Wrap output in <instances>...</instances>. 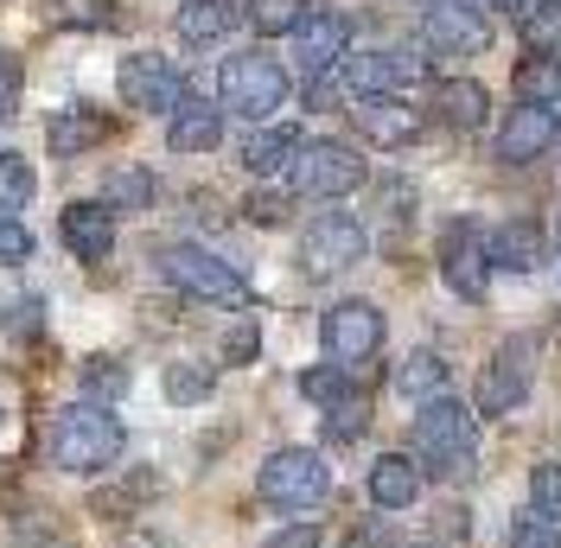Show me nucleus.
I'll use <instances>...</instances> for the list:
<instances>
[{"label":"nucleus","instance_id":"obj_1","mask_svg":"<svg viewBox=\"0 0 561 548\" xmlns=\"http://www.w3.org/2000/svg\"><path fill=\"white\" fill-rule=\"evenodd\" d=\"M122 446H128V434H122V421H115L103 402H70V409H58V421H51V459H58L65 472H77V479L108 472V466L122 459Z\"/></svg>","mask_w":561,"mask_h":548},{"label":"nucleus","instance_id":"obj_2","mask_svg":"<svg viewBox=\"0 0 561 548\" xmlns=\"http://www.w3.org/2000/svg\"><path fill=\"white\" fill-rule=\"evenodd\" d=\"M472 453H479V414L454 402V396H434V402H421L415 409V459L427 472H440V479H454L472 466Z\"/></svg>","mask_w":561,"mask_h":548},{"label":"nucleus","instance_id":"obj_3","mask_svg":"<svg viewBox=\"0 0 561 548\" xmlns=\"http://www.w3.org/2000/svg\"><path fill=\"white\" fill-rule=\"evenodd\" d=\"M280 103H287V70H280V58H268V52L224 58V70H217V109L224 115H243V122L262 128Z\"/></svg>","mask_w":561,"mask_h":548},{"label":"nucleus","instance_id":"obj_4","mask_svg":"<svg viewBox=\"0 0 561 548\" xmlns=\"http://www.w3.org/2000/svg\"><path fill=\"white\" fill-rule=\"evenodd\" d=\"M160 274L173 281L179 294H192V300H217V307H243L249 300V281L224 255H210L198 242H167L160 249Z\"/></svg>","mask_w":561,"mask_h":548},{"label":"nucleus","instance_id":"obj_5","mask_svg":"<svg viewBox=\"0 0 561 548\" xmlns=\"http://www.w3.org/2000/svg\"><path fill=\"white\" fill-rule=\"evenodd\" d=\"M262 504H275V511H313L319 498L332 491V466L319 459L313 446H280L262 459Z\"/></svg>","mask_w":561,"mask_h":548},{"label":"nucleus","instance_id":"obj_6","mask_svg":"<svg viewBox=\"0 0 561 548\" xmlns=\"http://www.w3.org/2000/svg\"><path fill=\"white\" fill-rule=\"evenodd\" d=\"M287 185L300 198H345L364 185V153L351 140H307L287 167Z\"/></svg>","mask_w":561,"mask_h":548},{"label":"nucleus","instance_id":"obj_7","mask_svg":"<svg viewBox=\"0 0 561 548\" xmlns=\"http://www.w3.org/2000/svg\"><path fill=\"white\" fill-rule=\"evenodd\" d=\"M115 83H122V103L140 109V115H173V109L192 96L185 77L173 70V58H160V52H135V58H122Z\"/></svg>","mask_w":561,"mask_h":548},{"label":"nucleus","instance_id":"obj_8","mask_svg":"<svg viewBox=\"0 0 561 548\" xmlns=\"http://www.w3.org/2000/svg\"><path fill=\"white\" fill-rule=\"evenodd\" d=\"M364 224L351 217V210H325L307 224V237H300V269L307 274H345L364 262Z\"/></svg>","mask_w":561,"mask_h":548},{"label":"nucleus","instance_id":"obj_9","mask_svg":"<svg viewBox=\"0 0 561 548\" xmlns=\"http://www.w3.org/2000/svg\"><path fill=\"white\" fill-rule=\"evenodd\" d=\"M421 38L440 52V58H479L491 45V20L466 0H427L421 7Z\"/></svg>","mask_w":561,"mask_h":548},{"label":"nucleus","instance_id":"obj_10","mask_svg":"<svg viewBox=\"0 0 561 548\" xmlns=\"http://www.w3.org/2000/svg\"><path fill=\"white\" fill-rule=\"evenodd\" d=\"M319 339L332 351V364H364V357H377L383 351V312L370 307V300H339V307L325 312V326H319Z\"/></svg>","mask_w":561,"mask_h":548},{"label":"nucleus","instance_id":"obj_11","mask_svg":"<svg viewBox=\"0 0 561 548\" xmlns=\"http://www.w3.org/2000/svg\"><path fill=\"white\" fill-rule=\"evenodd\" d=\"M345 58H351V20H345V13L313 7V13L300 20V33H294V65H300V77L319 83L325 70H339Z\"/></svg>","mask_w":561,"mask_h":548},{"label":"nucleus","instance_id":"obj_12","mask_svg":"<svg viewBox=\"0 0 561 548\" xmlns=\"http://www.w3.org/2000/svg\"><path fill=\"white\" fill-rule=\"evenodd\" d=\"M440 274L459 300H485V281H491V249L479 237V224H447L440 237Z\"/></svg>","mask_w":561,"mask_h":548},{"label":"nucleus","instance_id":"obj_13","mask_svg":"<svg viewBox=\"0 0 561 548\" xmlns=\"http://www.w3.org/2000/svg\"><path fill=\"white\" fill-rule=\"evenodd\" d=\"M561 135V122H556V109H511L504 115V128H497V160L504 167H529V160H542L549 147H556Z\"/></svg>","mask_w":561,"mask_h":548},{"label":"nucleus","instance_id":"obj_14","mask_svg":"<svg viewBox=\"0 0 561 548\" xmlns=\"http://www.w3.org/2000/svg\"><path fill=\"white\" fill-rule=\"evenodd\" d=\"M58 237H65V249L77 255V262H103L108 249H115V210L96 198H77V205H65V217H58Z\"/></svg>","mask_w":561,"mask_h":548},{"label":"nucleus","instance_id":"obj_15","mask_svg":"<svg viewBox=\"0 0 561 548\" xmlns=\"http://www.w3.org/2000/svg\"><path fill=\"white\" fill-rule=\"evenodd\" d=\"M351 115H357V128H364L370 147H409L421 135V109L402 103V96H357Z\"/></svg>","mask_w":561,"mask_h":548},{"label":"nucleus","instance_id":"obj_16","mask_svg":"<svg viewBox=\"0 0 561 548\" xmlns=\"http://www.w3.org/2000/svg\"><path fill=\"white\" fill-rule=\"evenodd\" d=\"M524 396H529V351L504 344L479 377V414H511Z\"/></svg>","mask_w":561,"mask_h":548},{"label":"nucleus","instance_id":"obj_17","mask_svg":"<svg viewBox=\"0 0 561 548\" xmlns=\"http://www.w3.org/2000/svg\"><path fill=\"white\" fill-rule=\"evenodd\" d=\"M339 70H345L351 96H396L415 77V58H402V52H351Z\"/></svg>","mask_w":561,"mask_h":548},{"label":"nucleus","instance_id":"obj_18","mask_svg":"<svg viewBox=\"0 0 561 548\" xmlns=\"http://www.w3.org/2000/svg\"><path fill=\"white\" fill-rule=\"evenodd\" d=\"M217 140H224V109H210L205 96H185L167 115V147L173 153H210Z\"/></svg>","mask_w":561,"mask_h":548},{"label":"nucleus","instance_id":"obj_19","mask_svg":"<svg viewBox=\"0 0 561 548\" xmlns=\"http://www.w3.org/2000/svg\"><path fill=\"white\" fill-rule=\"evenodd\" d=\"M421 498V466L409 453H383L377 466H370V504L377 511H409Z\"/></svg>","mask_w":561,"mask_h":548},{"label":"nucleus","instance_id":"obj_20","mask_svg":"<svg viewBox=\"0 0 561 548\" xmlns=\"http://www.w3.org/2000/svg\"><path fill=\"white\" fill-rule=\"evenodd\" d=\"M434 109H440V122L447 128H485V115H491V96H485V83H472V77H447L440 90H434Z\"/></svg>","mask_w":561,"mask_h":548},{"label":"nucleus","instance_id":"obj_21","mask_svg":"<svg viewBox=\"0 0 561 548\" xmlns=\"http://www.w3.org/2000/svg\"><path fill=\"white\" fill-rule=\"evenodd\" d=\"M108 135V122L103 115H90V109H58V115H51V122H45V140H51V153H58V160H77V153H90V147H96V140Z\"/></svg>","mask_w":561,"mask_h":548},{"label":"nucleus","instance_id":"obj_22","mask_svg":"<svg viewBox=\"0 0 561 548\" xmlns=\"http://www.w3.org/2000/svg\"><path fill=\"white\" fill-rule=\"evenodd\" d=\"M491 262L511 269V274H529L536 262H542V230H536L529 217H511V224L491 237Z\"/></svg>","mask_w":561,"mask_h":548},{"label":"nucleus","instance_id":"obj_23","mask_svg":"<svg viewBox=\"0 0 561 548\" xmlns=\"http://www.w3.org/2000/svg\"><path fill=\"white\" fill-rule=\"evenodd\" d=\"M307 140H300V128H262V135L243 140V167L255 172V179H268V172L294 167V153H300Z\"/></svg>","mask_w":561,"mask_h":548},{"label":"nucleus","instance_id":"obj_24","mask_svg":"<svg viewBox=\"0 0 561 548\" xmlns=\"http://www.w3.org/2000/svg\"><path fill=\"white\" fill-rule=\"evenodd\" d=\"M230 20H237V0H185L179 7V38L185 45H210V38L230 33Z\"/></svg>","mask_w":561,"mask_h":548},{"label":"nucleus","instance_id":"obj_25","mask_svg":"<svg viewBox=\"0 0 561 548\" xmlns=\"http://www.w3.org/2000/svg\"><path fill=\"white\" fill-rule=\"evenodd\" d=\"M440 389H447V364H440L434 351L402 357V370H396V396H409V402H434Z\"/></svg>","mask_w":561,"mask_h":548},{"label":"nucleus","instance_id":"obj_26","mask_svg":"<svg viewBox=\"0 0 561 548\" xmlns=\"http://www.w3.org/2000/svg\"><path fill=\"white\" fill-rule=\"evenodd\" d=\"M160 389H167V402L192 409V402H210V389H217V370H210V364H192V357H179V364H167Z\"/></svg>","mask_w":561,"mask_h":548},{"label":"nucleus","instance_id":"obj_27","mask_svg":"<svg viewBox=\"0 0 561 548\" xmlns=\"http://www.w3.org/2000/svg\"><path fill=\"white\" fill-rule=\"evenodd\" d=\"M517 96L529 109H561V58H529V65H517Z\"/></svg>","mask_w":561,"mask_h":548},{"label":"nucleus","instance_id":"obj_28","mask_svg":"<svg viewBox=\"0 0 561 548\" xmlns=\"http://www.w3.org/2000/svg\"><path fill=\"white\" fill-rule=\"evenodd\" d=\"M103 205L108 210H147L153 205V172L147 167H115L103 179Z\"/></svg>","mask_w":561,"mask_h":548},{"label":"nucleus","instance_id":"obj_29","mask_svg":"<svg viewBox=\"0 0 561 548\" xmlns=\"http://www.w3.org/2000/svg\"><path fill=\"white\" fill-rule=\"evenodd\" d=\"M243 13L262 38H280V33H300V20L313 13V0H249Z\"/></svg>","mask_w":561,"mask_h":548},{"label":"nucleus","instance_id":"obj_30","mask_svg":"<svg viewBox=\"0 0 561 548\" xmlns=\"http://www.w3.org/2000/svg\"><path fill=\"white\" fill-rule=\"evenodd\" d=\"M38 192V172L26 153H0V217H13V210H26Z\"/></svg>","mask_w":561,"mask_h":548},{"label":"nucleus","instance_id":"obj_31","mask_svg":"<svg viewBox=\"0 0 561 548\" xmlns=\"http://www.w3.org/2000/svg\"><path fill=\"white\" fill-rule=\"evenodd\" d=\"M300 396L319 402V409H339V402L357 396V383H351L345 364H313V370H300Z\"/></svg>","mask_w":561,"mask_h":548},{"label":"nucleus","instance_id":"obj_32","mask_svg":"<svg viewBox=\"0 0 561 548\" xmlns=\"http://www.w3.org/2000/svg\"><path fill=\"white\" fill-rule=\"evenodd\" d=\"M524 45L536 58H561V0H536L524 13Z\"/></svg>","mask_w":561,"mask_h":548},{"label":"nucleus","instance_id":"obj_33","mask_svg":"<svg viewBox=\"0 0 561 548\" xmlns=\"http://www.w3.org/2000/svg\"><path fill=\"white\" fill-rule=\"evenodd\" d=\"M122 389H128V370H122L115 357H90V364H83V396H90V402H103L108 409Z\"/></svg>","mask_w":561,"mask_h":548},{"label":"nucleus","instance_id":"obj_34","mask_svg":"<svg viewBox=\"0 0 561 548\" xmlns=\"http://www.w3.org/2000/svg\"><path fill=\"white\" fill-rule=\"evenodd\" d=\"M529 511L561 529V466H536L529 472Z\"/></svg>","mask_w":561,"mask_h":548},{"label":"nucleus","instance_id":"obj_35","mask_svg":"<svg viewBox=\"0 0 561 548\" xmlns=\"http://www.w3.org/2000/svg\"><path fill=\"white\" fill-rule=\"evenodd\" d=\"M370 427V414H364V402L351 396V402H339V409H325V441H357Z\"/></svg>","mask_w":561,"mask_h":548},{"label":"nucleus","instance_id":"obj_36","mask_svg":"<svg viewBox=\"0 0 561 548\" xmlns=\"http://www.w3.org/2000/svg\"><path fill=\"white\" fill-rule=\"evenodd\" d=\"M0 262H7V269L33 262V230H26L20 217H0Z\"/></svg>","mask_w":561,"mask_h":548},{"label":"nucleus","instance_id":"obj_37","mask_svg":"<svg viewBox=\"0 0 561 548\" xmlns=\"http://www.w3.org/2000/svg\"><path fill=\"white\" fill-rule=\"evenodd\" d=\"M511 548H561V529L529 516V523H511Z\"/></svg>","mask_w":561,"mask_h":548},{"label":"nucleus","instance_id":"obj_38","mask_svg":"<svg viewBox=\"0 0 561 548\" xmlns=\"http://www.w3.org/2000/svg\"><path fill=\"white\" fill-rule=\"evenodd\" d=\"M243 210L255 217V224H287V192H255Z\"/></svg>","mask_w":561,"mask_h":548},{"label":"nucleus","instance_id":"obj_39","mask_svg":"<svg viewBox=\"0 0 561 548\" xmlns=\"http://www.w3.org/2000/svg\"><path fill=\"white\" fill-rule=\"evenodd\" d=\"M103 13H108V0H65V7H58L65 26H96Z\"/></svg>","mask_w":561,"mask_h":548},{"label":"nucleus","instance_id":"obj_40","mask_svg":"<svg viewBox=\"0 0 561 548\" xmlns=\"http://www.w3.org/2000/svg\"><path fill=\"white\" fill-rule=\"evenodd\" d=\"M255 344H262V339H255V326L243 319V326H230V339H224V357H230V364H249V357H255Z\"/></svg>","mask_w":561,"mask_h":548},{"label":"nucleus","instance_id":"obj_41","mask_svg":"<svg viewBox=\"0 0 561 548\" xmlns=\"http://www.w3.org/2000/svg\"><path fill=\"white\" fill-rule=\"evenodd\" d=\"M262 548H319V529H313V523H294V529H280V536H268Z\"/></svg>","mask_w":561,"mask_h":548},{"label":"nucleus","instance_id":"obj_42","mask_svg":"<svg viewBox=\"0 0 561 548\" xmlns=\"http://www.w3.org/2000/svg\"><path fill=\"white\" fill-rule=\"evenodd\" d=\"M13 548H65V543H58V536H51L45 523H38V529H33V523H26V529L13 536Z\"/></svg>","mask_w":561,"mask_h":548},{"label":"nucleus","instance_id":"obj_43","mask_svg":"<svg viewBox=\"0 0 561 548\" xmlns=\"http://www.w3.org/2000/svg\"><path fill=\"white\" fill-rule=\"evenodd\" d=\"M0 83H13V58H0Z\"/></svg>","mask_w":561,"mask_h":548},{"label":"nucleus","instance_id":"obj_44","mask_svg":"<svg viewBox=\"0 0 561 548\" xmlns=\"http://www.w3.org/2000/svg\"><path fill=\"white\" fill-rule=\"evenodd\" d=\"M485 7H511V13H517V7H529V0H485Z\"/></svg>","mask_w":561,"mask_h":548},{"label":"nucleus","instance_id":"obj_45","mask_svg":"<svg viewBox=\"0 0 561 548\" xmlns=\"http://www.w3.org/2000/svg\"><path fill=\"white\" fill-rule=\"evenodd\" d=\"M0 128H7V103H0Z\"/></svg>","mask_w":561,"mask_h":548}]
</instances>
